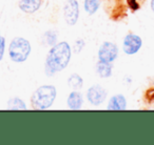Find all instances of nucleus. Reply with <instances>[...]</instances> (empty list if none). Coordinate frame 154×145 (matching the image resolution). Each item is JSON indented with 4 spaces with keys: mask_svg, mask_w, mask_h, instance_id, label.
Masks as SVG:
<instances>
[{
    "mask_svg": "<svg viewBox=\"0 0 154 145\" xmlns=\"http://www.w3.org/2000/svg\"><path fill=\"white\" fill-rule=\"evenodd\" d=\"M82 105V97L80 95V93L78 92H73L71 93V95L68 98V106L71 109H80Z\"/></svg>",
    "mask_w": 154,
    "mask_h": 145,
    "instance_id": "9d476101",
    "label": "nucleus"
},
{
    "mask_svg": "<svg viewBox=\"0 0 154 145\" xmlns=\"http://www.w3.org/2000/svg\"><path fill=\"white\" fill-rule=\"evenodd\" d=\"M56 98V88L53 85L40 86L32 96V105L36 109H47Z\"/></svg>",
    "mask_w": 154,
    "mask_h": 145,
    "instance_id": "f03ea898",
    "label": "nucleus"
},
{
    "mask_svg": "<svg viewBox=\"0 0 154 145\" xmlns=\"http://www.w3.org/2000/svg\"><path fill=\"white\" fill-rule=\"evenodd\" d=\"M107 98V92L100 85H94L88 90V100L91 104L99 105Z\"/></svg>",
    "mask_w": 154,
    "mask_h": 145,
    "instance_id": "0eeeda50",
    "label": "nucleus"
},
{
    "mask_svg": "<svg viewBox=\"0 0 154 145\" xmlns=\"http://www.w3.org/2000/svg\"><path fill=\"white\" fill-rule=\"evenodd\" d=\"M84 45H85L84 40H78V41H77L76 44H75V46H74L75 53H79V52L82 51V47H84Z\"/></svg>",
    "mask_w": 154,
    "mask_h": 145,
    "instance_id": "f3484780",
    "label": "nucleus"
},
{
    "mask_svg": "<svg viewBox=\"0 0 154 145\" xmlns=\"http://www.w3.org/2000/svg\"><path fill=\"white\" fill-rule=\"evenodd\" d=\"M45 39H47V43L49 45H54V44H55L56 39H57L55 32H52V31H50V32H48L47 34H45Z\"/></svg>",
    "mask_w": 154,
    "mask_h": 145,
    "instance_id": "2eb2a0df",
    "label": "nucleus"
},
{
    "mask_svg": "<svg viewBox=\"0 0 154 145\" xmlns=\"http://www.w3.org/2000/svg\"><path fill=\"white\" fill-rule=\"evenodd\" d=\"M127 101L122 95H115L111 98L108 105L109 111H124L126 108Z\"/></svg>",
    "mask_w": 154,
    "mask_h": 145,
    "instance_id": "6e6552de",
    "label": "nucleus"
},
{
    "mask_svg": "<svg viewBox=\"0 0 154 145\" xmlns=\"http://www.w3.org/2000/svg\"><path fill=\"white\" fill-rule=\"evenodd\" d=\"M31 53V45L28 40L23 38L13 39L10 44L9 54L11 59L14 62H23L28 59L29 55Z\"/></svg>",
    "mask_w": 154,
    "mask_h": 145,
    "instance_id": "7ed1b4c3",
    "label": "nucleus"
},
{
    "mask_svg": "<svg viewBox=\"0 0 154 145\" xmlns=\"http://www.w3.org/2000/svg\"><path fill=\"white\" fill-rule=\"evenodd\" d=\"M68 83L71 87H73L74 90H79L82 87V79L80 78L79 75H76V74H73L68 80Z\"/></svg>",
    "mask_w": 154,
    "mask_h": 145,
    "instance_id": "ddd939ff",
    "label": "nucleus"
},
{
    "mask_svg": "<svg viewBox=\"0 0 154 145\" xmlns=\"http://www.w3.org/2000/svg\"><path fill=\"white\" fill-rule=\"evenodd\" d=\"M97 72L103 78H108L112 75V64L111 62L99 61L97 63Z\"/></svg>",
    "mask_w": 154,
    "mask_h": 145,
    "instance_id": "9b49d317",
    "label": "nucleus"
},
{
    "mask_svg": "<svg viewBox=\"0 0 154 145\" xmlns=\"http://www.w3.org/2000/svg\"><path fill=\"white\" fill-rule=\"evenodd\" d=\"M64 20L70 25H74L79 16V7L76 0H68L63 9Z\"/></svg>",
    "mask_w": 154,
    "mask_h": 145,
    "instance_id": "20e7f679",
    "label": "nucleus"
},
{
    "mask_svg": "<svg viewBox=\"0 0 154 145\" xmlns=\"http://www.w3.org/2000/svg\"><path fill=\"white\" fill-rule=\"evenodd\" d=\"M151 9H152V11L154 12V0H152L151 1Z\"/></svg>",
    "mask_w": 154,
    "mask_h": 145,
    "instance_id": "a211bd4d",
    "label": "nucleus"
},
{
    "mask_svg": "<svg viewBox=\"0 0 154 145\" xmlns=\"http://www.w3.org/2000/svg\"><path fill=\"white\" fill-rule=\"evenodd\" d=\"M118 49L114 43L112 42H105L100 46L98 52V57L100 61L105 62H113L115 58L117 57Z\"/></svg>",
    "mask_w": 154,
    "mask_h": 145,
    "instance_id": "39448f33",
    "label": "nucleus"
},
{
    "mask_svg": "<svg viewBox=\"0 0 154 145\" xmlns=\"http://www.w3.org/2000/svg\"><path fill=\"white\" fill-rule=\"evenodd\" d=\"M41 4V0H20L19 7L24 13L32 14L39 9Z\"/></svg>",
    "mask_w": 154,
    "mask_h": 145,
    "instance_id": "1a4fd4ad",
    "label": "nucleus"
},
{
    "mask_svg": "<svg viewBox=\"0 0 154 145\" xmlns=\"http://www.w3.org/2000/svg\"><path fill=\"white\" fill-rule=\"evenodd\" d=\"M99 7V0H85V9L90 15L94 14Z\"/></svg>",
    "mask_w": 154,
    "mask_h": 145,
    "instance_id": "4468645a",
    "label": "nucleus"
},
{
    "mask_svg": "<svg viewBox=\"0 0 154 145\" xmlns=\"http://www.w3.org/2000/svg\"><path fill=\"white\" fill-rule=\"evenodd\" d=\"M141 44H143V41L140 37L134 34H129L124 40V51L127 55H133L139 51Z\"/></svg>",
    "mask_w": 154,
    "mask_h": 145,
    "instance_id": "423d86ee",
    "label": "nucleus"
},
{
    "mask_svg": "<svg viewBox=\"0 0 154 145\" xmlns=\"http://www.w3.org/2000/svg\"><path fill=\"white\" fill-rule=\"evenodd\" d=\"M5 40L3 37L0 36V61L3 58V53H5Z\"/></svg>",
    "mask_w": 154,
    "mask_h": 145,
    "instance_id": "dca6fc26",
    "label": "nucleus"
},
{
    "mask_svg": "<svg viewBox=\"0 0 154 145\" xmlns=\"http://www.w3.org/2000/svg\"><path fill=\"white\" fill-rule=\"evenodd\" d=\"M71 59V49L66 42L55 44L49 52L45 62V72L52 76L66 67Z\"/></svg>",
    "mask_w": 154,
    "mask_h": 145,
    "instance_id": "f257e3e1",
    "label": "nucleus"
},
{
    "mask_svg": "<svg viewBox=\"0 0 154 145\" xmlns=\"http://www.w3.org/2000/svg\"><path fill=\"white\" fill-rule=\"evenodd\" d=\"M8 109H11V111H24V109H26V106L21 99L13 98L8 103Z\"/></svg>",
    "mask_w": 154,
    "mask_h": 145,
    "instance_id": "f8f14e48",
    "label": "nucleus"
}]
</instances>
